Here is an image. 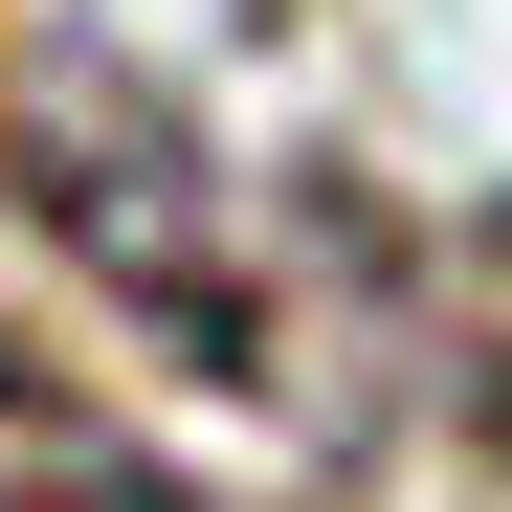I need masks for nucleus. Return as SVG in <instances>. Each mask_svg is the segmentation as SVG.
<instances>
[{
	"instance_id": "nucleus-1",
	"label": "nucleus",
	"mask_w": 512,
	"mask_h": 512,
	"mask_svg": "<svg viewBox=\"0 0 512 512\" xmlns=\"http://www.w3.org/2000/svg\"><path fill=\"white\" fill-rule=\"evenodd\" d=\"M0 512H223L134 446L112 401H67V379H0Z\"/></svg>"
}]
</instances>
